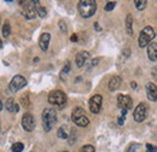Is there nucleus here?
Wrapping results in <instances>:
<instances>
[{"label":"nucleus","instance_id":"nucleus-1","mask_svg":"<svg viewBox=\"0 0 157 152\" xmlns=\"http://www.w3.org/2000/svg\"><path fill=\"white\" fill-rule=\"evenodd\" d=\"M78 9L83 18H90L97 11V2L94 0H81L78 1Z\"/></svg>","mask_w":157,"mask_h":152},{"label":"nucleus","instance_id":"nucleus-2","mask_svg":"<svg viewBox=\"0 0 157 152\" xmlns=\"http://www.w3.org/2000/svg\"><path fill=\"white\" fill-rule=\"evenodd\" d=\"M41 118H42V128L46 132H50L53 128V126L56 124V122H57V112H56L55 109L46 108L42 111Z\"/></svg>","mask_w":157,"mask_h":152},{"label":"nucleus","instance_id":"nucleus-3","mask_svg":"<svg viewBox=\"0 0 157 152\" xmlns=\"http://www.w3.org/2000/svg\"><path fill=\"white\" fill-rule=\"evenodd\" d=\"M156 36V33L152 27H145L141 33L139 34V39H138V42H139V47H145V46H149L151 40H154Z\"/></svg>","mask_w":157,"mask_h":152},{"label":"nucleus","instance_id":"nucleus-4","mask_svg":"<svg viewBox=\"0 0 157 152\" xmlns=\"http://www.w3.org/2000/svg\"><path fill=\"white\" fill-rule=\"evenodd\" d=\"M71 120H73V122L76 126H78V127H87L88 123H90V120L86 116V112H85V110L82 108L74 109V111L71 114Z\"/></svg>","mask_w":157,"mask_h":152},{"label":"nucleus","instance_id":"nucleus-5","mask_svg":"<svg viewBox=\"0 0 157 152\" xmlns=\"http://www.w3.org/2000/svg\"><path fill=\"white\" fill-rule=\"evenodd\" d=\"M48 103L55 105V106H58V108H63L67 104V95L64 94V92L62 91H52L50 94H48Z\"/></svg>","mask_w":157,"mask_h":152},{"label":"nucleus","instance_id":"nucleus-6","mask_svg":"<svg viewBox=\"0 0 157 152\" xmlns=\"http://www.w3.org/2000/svg\"><path fill=\"white\" fill-rule=\"evenodd\" d=\"M22 4V15L25 17L27 19H33L36 17L38 15V10L34 5L33 1L30 2H24V1H21Z\"/></svg>","mask_w":157,"mask_h":152},{"label":"nucleus","instance_id":"nucleus-7","mask_svg":"<svg viewBox=\"0 0 157 152\" xmlns=\"http://www.w3.org/2000/svg\"><path fill=\"white\" fill-rule=\"evenodd\" d=\"M25 85H27V80H25V77H23L22 75H16L13 76V78L10 81V85H9V89L11 91V92H17V91H20L22 89L23 87H25Z\"/></svg>","mask_w":157,"mask_h":152},{"label":"nucleus","instance_id":"nucleus-8","mask_svg":"<svg viewBox=\"0 0 157 152\" xmlns=\"http://www.w3.org/2000/svg\"><path fill=\"white\" fill-rule=\"evenodd\" d=\"M147 111H149L147 104L140 103L137 108H136L134 112H133V118H134V121H136V122H143V121H145V118H146V116H147Z\"/></svg>","mask_w":157,"mask_h":152},{"label":"nucleus","instance_id":"nucleus-9","mask_svg":"<svg viewBox=\"0 0 157 152\" xmlns=\"http://www.w3.org/2000/svg\"><path fill=\"white\" fill-rule=\"evenodd\" d=\"M22 127L25 132H33L35 128V120L33 117V115L27 112L23 115L22 117Z\"/></svg>","mask_w":157,"mask_h":152},{"label":"nucleus","instance_id":"nucleus-10","mask_svg":"<svg viewBox=\"0 0 157 152\" xmlns=\"http://www.w3.org/2000/svg\"><path fill=\"white\" fill-rule=\"evenodd\" d=\"M101 103H103V98L99 94L93 95L90 99V110L92 114H99V111L101 109Z\"/></svg>","mask_w":157,"mask_h":152},{"label":"nucleus","instance_id":"nucleus-11","mask_svg":"<svg viewBox=\"0 0 157 152\" xmlns=\"http://www.w3.org/2000/svg\"><path fill=\"white\" fill-rule=\"evenodd\" d=\"M133 105V100L131 99V97L126 94H118L117 95V106L122 110H129L132 109Z\"/></svg>","mask_w":157,"mask_h":152},{"label":"nucleus","instance_id":"nucleus-12","mask_svg":"<svg viewBox=\"0 0 157 152\" xmlns=\"http://www.w3.org/2000/svg\"><path fill=\"white\" fill-rule=\"evenodd\" d=\"M145 91H146V95L147 99L151 101H156L157 100V86L152 82H147L145 86Z\"/></svg>","mask_w":157,"mask_h":152},{"label":"nucleus","instance_id":"nucleus-13","mask_svg":"<svg viewBox=\"0 0 157 152\" xmlns=\"http://www.w3.org/2000/svg\"><path fill=\"white\" fill-rule=\"evenodd\" d=\"M90 59V53L87 51H81L76 55V58H75V64L78 68H82L86 65V63L88 62Z\"/></svg>","mask_w":157,"mask_h":152},{"label":"nucleus","instance_id":"nucleus-14","mask_svg":"<svg viewBox=\"0 0 157 152\" xmlns=\"http://www.w3.org/2000/svg\"><path fill=\"white\" fill-rule=\"evenodd\" d=\"M5 108H6V110H7L9 112H12V114L20 111V106H18V104L16 103V100H15L13 98H9V99L6 100Z\"/></svg>","mask_w":157,"mask_h":152},{"label":"nucleus","instance_id":"nucleus-15","mask_svg":"<svg viewBox=\"0 0 157 152\" xmlns=\"http://www.w3.org/2000/svg\"><path fill=\"white\" fill-rule=\"evenodd\" d=\"M50 39L51 35L48 33H42L39 38V46L42 51H46L48 48V44H50Z\"/></svg>","mask_w":157,"mask_h":152},{"label":"nucleus","instance_id":"nucleus-16","mask_svg":"<svg viewBox=\"0 0 157 152\" xmlns=\"http://www.w3.org/2000/svg\"><path fill=\"white\" fill-rule=\"evenodd\" d=\"M147 57L151 62L157 60V42H151L147 46Z\"/></svg>","mask_w":157,"mask_h":152},{"label":"nucleus","instance_id":"nucleus-17","mask_svg":"<svg viewBox=\"0 0 157 152\" xmlns=\"http://www.w3.org/2000/svg\"><path fill=\"white\" fill-rule=\"evenodd\" d=\"M121 82H122V80H121L120 76H113V77L110 78V81H109V89H110L111 92L118 89V87L121 86Z\"/></svg>","mask_w":157,"mask_h":152},{"label":"nucleus","instance_id":"nucleus-18","mask_svg":"<svg viewBox=\"0 0 157 152\" xmlns=\"http://www.w3.org/2000/svg\"><path fill=\"white\" fill-rule=\"evenodd\" d=\"M70 133H71V131H70L69 126L63 124V126H60V128H59L58 132H57V136H58L59 139H68Z\"/></svg>","mask_w":157,"mask_h":152},{"label":"nucleus","instance_id":"nucleus-19","mask_svg":"<svg viewBox=\"0 0 157 152\" xmlns=\"http://www.w3.org/2000/svg\"><path fill=\"white\" fill-rule=\"evenodd\" d=\"M126 32L129 36L133 35V18H132V15H127V17H126Z\"/></svg>","mask_w":157,"mask_h":152},{"label":"nucleus","instance_id":"nucleus-20","mask_svg":"<svg viewBox=\"0 0 157 152\" xmlns=\"http://www.w3.org/2000/svg\"><path fill=\"white\" fill-rule=\"evenodd\" d=\"M33 2H34V5H35V7H36V10H38V15H39L40 17H45L46 16V9L45 7H42L41 5H40V1L39 0H33Z\"/></svg>","mask_w":157,"mask_h":152},{"label":"nucleus","instance_id":"nucleus-21","mask_svg":"<svg viewBox=\"0 0 157 152\" xmlns=\"http://www.w3.org/2000/svg\"><path fill=\"white\" fill-rule=\"evenodd\" d=\"M134 4H136V7H137L139 11H141V10H144L145 7H146V4H147V1L146 0H136L134 1Z\"/></svg>","mask_w":157,"mask_h":152},{"label":"nucleus","instance_id":"nucleus-22","mask_svg":"<svg viewBox=\"0 0 157 152\" xmlns=\"http://www.w3.org/2000/svg\"><path fill=\"white\" fill-rule=\"evenodd\" d=\"M11 33V27H10V23L6 22L4 25H2V35L4 36H9Z\"/></svg>","mask_w":157,"mask_h":152},{"label":"nucleus","instance_id":"nucleus-23","mask_svg":"<svg viewBox=\"0 0 157 152\" xmlns=\"http://www.w3.org/2000/svg\"><path fill=\"white\" fill-rule=\"evenodd\" d=\"M21 104H22L24 108H29L30 101H29V97H28V94H23L22 97H21Z\"/></svg>","mask_w":157,"mask_h":152},{"label":"nucleus","instance_id":"nucleus-24","mask_svg":"<svg viewBox=\"0 0 157 152\" xmlns=\"http://www.w3.org/2000/svg\"><path fill=\"white\" fill-rule=\"evenodd\" d=\"M11 149H12V152H22L23 151V149H24V146H23L22 142H16V144L12 145Z\"/></svg>","mask_w":157,"mask_h":152},{"label":"nucleus","instance_id":"nucleus-25","mask_svg":"<svg viewBox=\"0 0 157 152\" xmlns=\"http://www.w3.org/2000/svg\"><path fill=\"white\" fill-rule=\"evenodd\" d=\"M69 71H70V62H69V60H67V63H65V66H64V68H63V70H62L60 77L63 78V75H67V74H69Z\"/></svg>","mask_w":157,"mask_h":152},{"label":"nucleus","instance_id":"nucleus-26","mask_svg":"<svg viewBox=\"0 0 157 152\" xmlns=\"http://www.w3.org/2000/svg\"><path fill=\"white\" fill-rule=\"evenodd\" d=\"M115 5H116V2H114V1H109V2H106L104 10H105V11H113L114 7H115Z\"/></svg>","mask_w":157,"mask_h":152},{"label":"nucleus","instance_id":"nucleus-27","mask_svg":"<svg viewBox=\"0 0 157 152\" xmlns=\"http://www.w3.org/2000/svg\"><path fill=\"white\" fill-rule=\"evenodd\" d=\"M80 152H94V147L92 145H86L80 150Z\"/></svg>","mask_w":157,"mask_h":152},{"label":"nucleus","instance_id":"nucleus-28","mask_svg":"<svg viewBox=\"0 0 157 152\" xmlns=\"http://www.w3.org/2000/svg\"><path fill=\"white\" fill-rule=\"evenodd\" d=\"M146 152H157V147L151 145V144H147L146 145Z\"/></svg>","mask_w":157,"mask_h":152},{"label":"nucleus","instance_id":"nucleus-29","mask_svg":"<svg viewBox=\"0 0 157 152\" xmlns=\"http://www.w3.org/2000/svg\"><path fill=\"white\" fill-rule=\"evenodd\" d=\"M138 147H139V145H138V144H132V145H131V146L127 149V151H126V152H136Z\"/></svg>","mask_w":157,"mask_h":152},{"label":"nucleus","instance_id":"nucleus-30","mask_svg":"<svg viewBox=\"0 0 157 152\" xmlns=\"http://www.w3.org/2000/svg\"><path fill=\"white\" fill-rule=\"evenodd\" d=\"M59 27H60V30H62L63 33H65V32H67V25H65V23H64L63 21H60V22H59Z\"/></svg>","mask_w":157,"mask_h":152},{"label":"nucleus","instance_id":"nucleus-31","mask_svg":"<svg viewBox=\"0 0 157 152\" xmlns=\"http://www.w3.org/2000/svg\"><path fill=\"white\" fill-rule=\"evenodd\" d=\"M151 74H152V76H154V78H156L157 80V66H155V68L151 70Z\"/></svg>","mask_w":157,"mask_h":152},{"label":"nucleus","instance_id":"nucleus-32","mask_svg":"<svg viewBox=\"0 0 157 152\" xmlns=\"http://www.w3.org/2000/svg\"><path fill=\"white\" fill-rule=\"evenodd\" d=\"M123 123H124V116H122V117L118 118V124L121 126V124H123Z\"/></svg>","mask_w":157,"mask_h":152},{"label":"nucleus","instance_id":"nucleus-33","mask_svg":"<svg viewBox=\"0 0 157 152\" xmlns=\"http://www.w3.org/2000/svg\"><path fill=\"white\" fill-rule=\"evenodd\" d=\"M70 40L75 42V41H78V36H76V35H71V38H70Z\"/></svg>","mask_w":157,"mask_h":152},{"label":"nucleus","instance_id":"nucleus-34","mask_svg":"<svg viewBox=\"0 0 157 152\" xmlns=\"http://www.w3.org/2000/svg\"><path fill=\"white\" fill-rule=\"evenodd\" d=\"M123 52H124V56H126V57H128V56H129V50H128V48H126Z\"/></svg>","mask_w":157,"mask_h":152},{"label":"nucleus","instance_id":"nucleus-35","mask_svg":"<svg viewBox=\"0 0 157 152\" xmlns=\"http://www.w3.org/2000/svg\"><path fill=\"white\" fill-rule=\"evenodd\" d=\"M94 27H96V29H97V30H100V28H99V25H98V22H96V23H94Z\"/></svg>","mask_w":157,"mask_h":152},{"label":"nucleus","instance_id":"nucleus-36","mask_svg":"<svg viewBox=\"0 0 157 152\" xmlns=\"http://www.w3.org/2000/svg\"><path fill=\"white\" fill-rule=\"evenodd\" d=\"M131 86H132L133 88H136V87H137V83H136V82H132V83H131Z\"/></svg>","mask_w":157,"mask_h":152}]
</instances>
